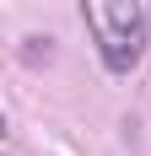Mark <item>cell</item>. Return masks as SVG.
I'll return each instance as SVG.
<instances>
[{
	"instance_id": "3957f363",
	"label": "cell",
	"mask_w": 151,
	"mask_h": 156,
	"mask_svg": "<svg viewBox=\"0 0 151 156\" xmlns=\"http://www.w3.org/2000/svg\"><path fill=\"white\" fill-rule=\"evenodd\" d=\"M0 129H6V113H0Z\"/></svg>"
},
{
	"instance_id": "6da1fadb",
	"label": "cell",
	"mask_w": 151,
	"mask_h": 156,
	"mask_svg": "<svg viewBox=\"0 0 151 156\" xmlns=\"http://www.w3.org/2000/svg\"><path fill=\"white\" fill-rule=\"evenodd\" d=\"M87 11V27L97 38V54L113 76L135 70L140 54L151 43V16H146V0H81Z\"/></svg>"
},
{
	"instance_id": "7a4b0ae2",
	"label": "cell",
	"mask_w": 151,
	"mask_h": 156,
	"mask_svg": "<svg viewBox=\"0 0 151 156\" xmlns=\"http://www.w3.org/2000/svg\"><path fill=\"white\" fill-rule=\"evenodd\" d=\"M22 59L27 65H49L54 59V38H27V43H22Z\"/></svg>"
}]
</instances>
